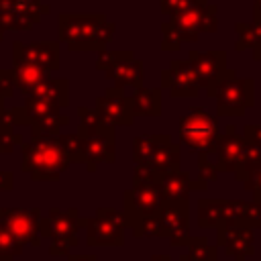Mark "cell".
Segmentation results:
<instances>
[{
  "instance_id": "obj_47",
  "label": "cell",
  "mask_w": 261,
  "mask_h": 261,
  "mask_svg": "<svg viewBox=\"0 0 261 261\" xmlns=\"http://www.w3.org/2000/svg\"><path fill=\"white\" fill-rule=\"evenodd\" d=\"M253 59H255V61H259V63H261V43H259V45H255V47H253Z\"/></svg>"
},
{
  "instance_id": "obj_21",
  "label": "cell",
  "mask_w": 261,
  "mask_h": 261,
  "mask_svg": "<svg viewBox=\"0 0 261 261\" xmlns=\"http://www.w3.org/2000/svg\"><path fill=\"white\" fill-rule=\"evenodd\" d=\"M133 116H159L161 114V88H135L130 96Z\"/></svg>"
},
{
  "instance_id": "obj_19",
  "label": "cell",
  "mask_w": 261,
  "mask_h": 261,
  "mask_svg": "<svg viewBox=\"0 0 261 261\" xmlns=\"http://www.w3.org/2000/svg\"><path fill=\"white\" fill-rule=\"evenodd\" d=\"M104 77L114 82L116 88H141L143 86V80H145V67H143V61L135 57L133 51H124V55L112 63L110 67H106L104 71Z\"/></svg>"
},
{
  "instance_id": "obj_42",
  "label": "cell",
  "mask_w": 261,
  "mask_h": 261,
  "mask_svg": "<svg viewBox=\"0 0 261 261\" xmlns=\"http://www.w3.org/2000/svg\"><path fill=\"white\" fill-rule=\"evenodd\" d=\"M12 188H14V173L0 171V192H10Z\"/></svg>"
},
{
  "instance_id": "obj_22",
  "label": "cell",
  "mask_w": 261,
  "mask_h": 261,
  "mask_svg": "<svg viewBox=\"0 0 261 261\" xmlns=\"http://www.w3.org/2000/svg\"><path fill=\"white\" fill-rule=\"evenodd\" d=\"M29 96L57 104L59 108L69 104V82L61 80V77H47L45 82H41Z\"/></svg>"
},
{
  "instance_id": "obj_12",
  "label": "cell",
  "mask_w": 261,
  "mask_h": 261,
  "mask_svg": "<svg viewBox=\"0 0 261 261\" xmlns=\"http://www.w3.org/2000/svg\"><path fill=\"white\" fill-rule=\"evenodd\" d=\"M80 135V133H77ZM82 137V163L88 171H96L100 163H114L116 159V141L112 126H100L94 133Z\"/></svg>"
},
{
  "instance_id": "obj_16",
  "label": "cell",
  "mask_w": 261,
  "mask_h": 261,
  "mask_svg": "<svg viewBox=\"0 0 261 261\" xmlns=\"http://www.w3.org/2000/svg\"><path fill=\"white\" fill-rule=\"evenodd\" d=\"M12 61L33 63L47 71L59 69V41H35V43H12Z\"/></svg>"
},
{
  "instance_id": "obj_7",
  "label": "cell",
  "mask_w": 261,
  "mask_h": 261,
  "mask_svg": "<svg viewBox=\"0 0 261 261\" xmlns=\"http://www.w3.org/2000/svg\"><path fill=\"white\" fill-rule=\"evenodd\" d=\"M49 220V255L53 257H67L69 251L73 247L80 245L77 232L80 228H84V218L80 216L77 208H69V210H57L51 208L47 214Z\"/></svg>"
},
{
  "instance_id": "obj_1",
  "label": "cell",
  "mask_w": 261,
  "mask_h": 261,
  "mask_svg": "<svg viewBox=\"0 0 261 261\" xmlns=\"http://www.w3.org/2000/svg\"><path fill=\"white\" fill-rule=\"evenodd\" d=\"M218 29V6L208 0H194L188 8L161 22V51H179L186 43H196L202 33Z\"/></svg>"
},
{
  "instance_id": "obj_37",
  "label": "cell",
  "mask_w": 261,
  "mask_h": 261,
  "mask_svg": "<svg viewBox=\"0 0 261 261\" xmlns=\"http://www.w3.org/2000/svg\"><path fill=\"white\" fill-rule=\"evenodd\" d=\"M245 226L249 228H261V202L253 200V202H247V210H245V220H243Z\"/></svg>"
},
{
  "instance_id": "obj_9",
  "label": "cell",
  "mask_w": 261,
  "mask_h": 261,
  "mask_svg": "<svg viewBox=\"0 0 261 261\" xmlns=\"http://www.w3.org/2000/svg\"><path fill=\"white\" fill-rule=\"evenodd\" d=\"M161 237L169 239L171 247H188L190 243V202L163 200L157 210Z\"/></svg>"
},
{
  "instance_id": "obj_33",
  "label": "cell",
  "mask_w": 261,
  "mask_h": 261,
  "mask_svg": "<svg viewBox=\"0 0 261 261\" xmlns=\"http://www.w3.org/2000/svg\"><path fill=\"white\" fill-rule=\"evenodd\" d=\"M57 141L71 163H82V137L77 133H59Z\"/></svg>"
},
{
  "instance_id": "obj_25",
  "label": "cell",
  "mask_w": 261,
  "mask_h": 261,
  "mask_svg": "<svg viewBox=\"0 0 261 261\" xmlns=\"http://www.w3.org/2000/svg\"><path fill=\"white\" fill-rule=\"evenodd\" d=\"M220 222H222V200L200 198V202H198V226L200 228H216Z\"/></svg>"
},
{
  "instance_id": "obj_48",
  "label": "cell",
  "mask_w": 261,
  "mask_h": 261,
  "mask_svg": "<svg viewBox=\"0 0 261 261\" xmlns=\"http://www.w3.org/2000/svg\"><path fill=\"white\" fill-rule=\"evenodd\" d=\"M151 261H171V257L169 255H153Z\"/></svg>"
},
{
  "instance_id": "obj_31",
  "label": "cell",
  "mask_w": 261,
  "mask_h": 261,
  "mask_svg": "<svg viewBox=\"0 0 261 261\" xmlns=\"http://www.w3.org/2000/svg\"><path fill=\"white\" fill-rule=\"evenodd\" d=\"M188 257L192 261H218V249L206 237H192L188 243Z\"/></svg>"
},
{
  "instance_id": "obj_41",
  "label": "cell",
  "mask_w": 261,
  "mask_h": 261,
  "mask_svg": "<svg viewBox=\"0 0 261 261\" xmlns=\"http://www.w3.org/2000/svg\"><path fill=\"white\" fill-rule=\"evenodd\" d=\"M243 139L261 145V124H245L243 126Z\"/></svg>"
},
{
  "instance_id": "obj_39",
  "label": "cell",
  "mask_w": 261,
  "mask_h": 261,
  "mask_svg": "<svg viewBox=\"0 0 261 261\" xmlns=\"http://www.w3.org/2000/svg\"><path fill=\"white\" fill-rule=\"evenodd\" d=\"M194 0H159V8H161V12L163 14H175V12H179V10H184V8H188L190 4H192Z\"/></svg>"
},
{
  "instance_id": "obj_35",
  "label": "cell",
  "mask_w": 261,
  "mask_h": 261,
  "mask_svg": "<svg viewBox=\"0 0 261 261\" xmlns=\"http://www.w3.org/2000/svg\"><path fill=\"white\" fill-rule=\"evenodd\" d=\"M218 167L214 161H210L208 153H198V179L202 181H216L218 179Z\"/></svg>"
},
{
  "instance_id": "obj_20",
  "label": "cell",
  "mask_w": 261,
  "mask_h": 261,
  "mask_svg": "<svg viewBox=\"0 0 261 261\" xmlns=\"http://www.w3.org/2000/svg\"><path fill=\"white\" fill-rule=\"evenodd\" d=\"M8 73L12 77L14 90H18L22 96H29L41 82L51 77V71H47L39 65H33V63H18V61H12Z\"/></svg>"
},
{
  "instance_id": "obj_13",
  "label": "cell",
  "mask_w": 261,
  "mask_h": 261,
  "mask_svg": "<svg viewBox=\"0 0 261 261\" xmlns=\"http://www.w3.org/2000/svg\"><path fill=\"white\" fill-rule=\"evenodd\" d=\"M100 120L106 126H130L135 116L130 112V96L124 94V88H108L102 96L96 98V108Z\"/></svg>"
},
{
  "instance_id": "obj_44",
  "label": "cell",
  "mask_w": 261,
  "mask_h": 261,
  "mask_svg": "<svg viewBox=\"0 0 261 261\" xmlns=\"http://www.w3.org/2000/svg\"><path fill=\"white\" fill-rule=\"evenodd\" d=\"M65 261H98V257L96 255H67V259Z\"/></svg>"
},
{
  "instance_id": "obj_18",
  "label": "cell",
  "mask_w": 261,
  "mask_h": 261,
  "mask_svg": "<svg viewBox=\"0 0 261 261\" xmlns=\"http://www.w3.org/2000/svg\"><path fill=\"white\" fill-rule=\"evenodd\" d=\"M157 184L165 200H184L190 202L192 192H206L208 184L202 179H192L188 171H157Z\"/></svg>"
},
{
  "instance_id": "obj_36",
  "label": "cell",
  "mask_w": 261,
  "mask_h": 261,
  "mask_svg": "<svg viewBox=\"0 0 261 261\" xmlns=\"http://www.w3.org/2000/svg\"><path fill=\"white\" fill-rule=\"evenodd\" d=\"M22 143H24L22 135L16 133L14 128L0 133V155H8V153H12L14 147H20Z\"/></svg>"
},
{
  "instance_id": "obj_26",
  "label": "cell",
  "mask_w": 261,
  "mask_h": 261,
  "mask_svg": "<svg viewBox=\"0 0 261 261\" xmlns=\"http://www.w3.org/2000/svg\"><path fill=\"white\" fill-rule=\"evenodd\" d=\"M159 141H161V135H139V137H135L133 139V161H135V165L149 167Z\"/></svg>"
},
{
  "instance_id": "obj_2",
  "label": "cell",
  "mask_w": 261,
  "mask_h": 261,
  "mask_svg": "<svg viewBox=\"0 0 261 261\" xmlns=\"http://www.w3.org/2000/svg\"><path fill=\"white\" fill-rule=\"evenodd\" d=\"M116 24L106 20L104 14H59L57 41L69 51H104L112 41Z\"/></svg>"
},
{
  "instance_id": "obj_43",
  "label": "cell",
  "mask_w": 261,
  "mask_h": 261,
  "mask_svg": "<svg viewBox=\"0 0 261 261\" xmlns=\"http://www.w3.org/2000/svg\"><path fill=\"white\" fill-rule=\"evenodd\" d=\"M10 128H14V126H12V122H10L8 110L4 108V100H0V133L10 130Z\"/></svg>"
},
{
  "instance_id": "obj_14",
  "label": "cell",
  "mask_w": 261,
  "mask_h": 261,
  "mask_svg": "<svg viewBox=\"0 0 261 261\" xmlns=\"http://www.w3.org/2000/svg\"><path fill=\"white\" fill-rule=\"evenodd\" d=\"M216 245L234 261H247L255 255V230L241 224L220 222L216 226Z\"/></svg>"
},
{
  "instance_id": "obj_38",
  "label": "cell",
  "mask_w": 261,
  "mask_h": 261,
  "mask_svg": "<svg viewBox=\"0 0 261 261\" xmlns=\"http://www.w3.org/2000/svg\"><path fill=\"white\" fill-rule=\"evenodd\" d=\"M241 184L245 186V190L253 192V196H255L257 202H261V165L257 169H253Z\"/></svg>"
},
{
  "instance_id": "obj_17",
  "label": "cell",
  "mask_w": 261,
  "mask_h": 261,
  "mask_svg": "<svg viewBox=\"0 0 261 261\" xmlns=\"http://www.w3.org/2000/svg\"><path fill=\"white\" fill-rule=\"evenodd\" d=\"M243 135L237 133V128L232 124H226L224 130L220 133L216 145H214V153L216 155V167L218 171H226V173H239L241 169V159H243Z\"/></svg>"
},
{
  "instance_id": "obj_29",
  "label": "cell",
  "mask_w": 261,
  "mask_h": 261,
  "mask_svg": "<svg viewBox=\"0 0 261 261\" xmlns=\"http://www.w3.org/2000/svg\"><path fill=\"white\" fill-rule=\"evenodd\" d=\"M24 114H27V120H29V126L45 116H51V114H59V106L57 104H51V102H45V100H39V98H33V96H27L24 100Z\"/></svg>"
},
{
  "instance_id": "obj_23",
  "label": "cell",
  "mask_w": 261,
  "mask_h": 261,
  "mask_svg": "<svg viewBox=\"0 0 261 261\" xmlns=\"http://www.w3.org/2000/svg\"><path fill=\"white\" fill-rule=\"evenodd\" d=\"M149 167L159 173L179 169V145H175L169 135H161V141L155 149V155H153Z\"/></svg>"
},
{
  "instance_id": "obj_34",
  "label": "cell",
  "mask_w": 261,
  "mask_h": 261,
  "mask_svg": "<svg viewBox=\"0 0 261 261\" xmlns=\"http://www.w3.org/2000/svg\"><path fill=\"white\" fill-rule=\"evenodd\" d=\"M77 116H80V126H77L80 135H88V133H94L100 126H104V122L100 120L98 112L88 108V106H77Z\"/></svg>"
},
{
  "instance_id": "obj_32",
  "label": "cell",
  "mask_w": 261,
  "mask_h": 261,
  "mask_svg": "<svg viewBox=\"0 0 261 261\" xmlns=\"http://www.w3.org/2000/svg\"><path fill=\"white\" fill-rule=\"evenodd\" d=\"M24 245H20L2 224H0V261H14L18 255H22Z\"/></svg>"
},
{
  "instance_id": "obj_4",
  "label": "cell",
  "mask_w": 261,
  "mask_h": 261,
  "mask_svg": "<svg viewBox=\"0 0 261 261\" xmlns=\"http://www.w3.org/2000/svg\"><path fill=\"white\" fill-rule=\"evenodd\" d=\"M179 143L188 147L192 153H214V145L220 137L218 122L212 114L206 112L202 106H192L177 124Z\"/></svg>"
},
{
  "instance_id": "obj_28",
  "label": "cell",
  "mask_w": 261,
  "mask_h": 261,
  "mask_svg": "<svg viewBox=\"0 0 261 261\" xmlns=\"http://www.w3.org/2000/svg\"><path fill=\"white\" fill-rule=\"evenodd\" d=\"M67 124H69V118L67 116H63V114H51V116H45V118L33 122L29 128H31V137H41V135L55 137Z\"/></svg>"
},
{
  "instance_id": "obj_50",
  "label": "cell",
  "mask_w": 261,
  "mask_h": 261,
  "mask_svg": "<svg viewBox=\"0 0 261 261\" xmlns=\"http://www.w3.org/2000/svg\"><path fill=\"white\" fill-rule=\"evenodd\" d=\"M4 33H6V31H4V29H2V27H0V41H2V39H4Z\"/></svg>"
},
{
  "instance_id": "obj_15",
  "label": "cell",
  "mask_w": 261,
  "mask_h": 261,
  "mask_svg": "<svg viewBox=\"0 0 261 261\" xmlns=\"http://www.w3.org/2000/svg\"><path fill=\"white\" fill-rule=\"evenodd\" d=\"M161 90H167L175 98H196L202 92L188 59H173L161 69Z\"/></svg>"
},
{
  "instance_id": "obj_3",
  "label": "cell",
  "mask_w": 261,
  "mask_h": 261,
  "mask_svg": "<svg viewBox=\"0 0 261 261\" xmlns=\"http://www.w3.org/2000/svg\"><path fill=\"white\" fill-rule=\"evenodd\" d=\"M69 159L55 137H31L22 143V163L20 169L29 173L33 181H57L59 175L69 167Z\"/></svg>"
},
{
  "instance_id": "obj_27",
  "label": "cell",
  "mask_w": 261,
  "mask_h": 261,
  "mask_svg": "<svg viewBox=\"0 0 261 261\" xmlns=\"http://www.w3.org/2000/svg\"><path fill=\"white\" fill-rule=\"evenodd\" d=\"M237 41H234V51H245L261 43V20L253 22H237L234 24Z\"/></svg>"
},
{
  "instance_id": "obj_45",
  "label": "cell",
  "mask_w": 261,
  "mask_h": 261,
  "mask_svg": "<svg viewBox=\"0 0 261 261\" xmlns=\"http://www.w3.org/2000/svg\"><path fill=\"white\" fill-rule=\"evenodd\" d=\"M41 237L49 239V220H47V216H41Z\"/></svg>"
},
{
  "instance_id": "obj_24",
  "label": "cell",
  "mask_w": 261,
  "mask_h": 261,
  "mask_svg": "<svg viewBox=\"0 0 261 261\" xmlns=\"http://www.w3.org/2000/svg\"><path fill=\"white\" fill-rule=\"evenodd\" d=\"M0 4H6L10 8H14L18 14H22L33 27L41 22V18L45 14L51 12V6L41 2V0H0Z\"/></svg>"
},
{
  "instance_id": "obj_49",
  "label": "cell",
  "mask_w": 261,
  "mask_h": 261,
  "mask_svg": "<svg viewBox=\"0 0 261 261\" xmlns=\"http://www.w3.org/2000/svg\"><path fill=\"white\" fill-rule=\"evenodd\" d=\"M177 261H192V259H190V257H188V253H184V255H181V257H179V259H177Z\"/></svg>"
},
{
  "instance_id": "obj_5",
  "label": "cell",
  "mask_w": 261,
  "mask_h": 261,
  "mask_svg": "<svg viewBox=\"0 0 261 261\" xmlns=\"http://www.w3.org/2000/svg\"><path fill=\"white\" fill-rule=\"evenodd\" d=\"M212 98L216 100L218 116H245L247 108L255 104V82L249 77H237V73L228 67Z\"/></svg>"
},
{
  "instance_id": "obj_10",
  "label": "cell",
  "mask_w": 261,
  "mask_h": 261,
  "mask_svg": "<svg viewBox=\"0 0 261 261\" xmlns=\"http://www.w3.org/2000/svg\"><path fill=\"white\" fill-rule=\"evenodd\" d=\"M0 224L20 243L41 245V210L37 208H0Z\"/></svg>"
},
{
  "instance_id": "obj_40",
  "label": "cell",
  "mask_w": 261,
  "mask_h": 261,
  "mask_svg": "<svg viewBox=\"0 0 261 261\" xmlns=\"http://www.w3.org/2000/svg\"><path fill=\"white\" fill-rule=\"evenodd\" d=\"M14 94V84L8 73V69H0V100L10 98Z\"/></svg>"
},
{
  "instance_id": "obj_8",
  "label": "cell",
  "mask_w": 261,
  "mask_h": 261,
  "mask_svg": "<svg viewBox=\"0 0 261 261\" xmlns=\"http://www.w3.org/2000/svg\"><path fill=\"white\" fill-rule=\"evenodd\" d=\"M163 194L157 181L153 184H141V186H133L128 190H124L122 194V216L126 226L130 228V232L139 226L141 220H145L147 216L155 214L159 210V206L163 204Z\"/></svg>"
},
{
  "instance_id": "obj_6",
  "label": "cell",
  "mask_w": 261,
  "mask_h": 261,
  "mask_svg": "<svg viewBox=\"0 0 261 261\" xmlns=\"http://www.w3.org/2000/svg\"><path fill=\"white\" fill-rule=\"evenodd\" d=\"M88 247H122L124 245V216L114 208H98L92 218H84Z\"/></svg>"
},
{
  "instance_id": "obj_46",
  "label": "cell",
  "mask_w": 261,
  "mask_h": 261,
  "mask_svg": "<svg viewBox=\"0 0 261 261\" xmlns=\"http://www.w3.org/2000/svg\"><path fill=\"white\" fill-rule=\"evenodd\" d=\"M253 20H261V0H253Z\"/></svg>"
},
{
  "instance_id": "obj_30",
  "label": "cell",
  "mask_w": 261,
  "mask_h": 261,
  "mask_svg": "<svg viewBox=\"0 0 261 261\" xmlns=\"http://www.w3.org/2000/svg\"><path fill=\"white\" fill-rule=\"evenodd\" d=\"M261 165V145L245 141L243 143V159H241V169L234 175L239 181H243L253 169H257Z\"/></svg>"
},
{
  "instance_id": "obj_11",
  "label": "cell",
  "mask_w": 261,
  "mask_h": 261,
  "mask_svg": "<svg viewBox=\"0 0 261 261\" xmlns=\"http://www.w3.org/2000/svg\"><path fill=\"white\" fill-rule=\"evenodd\" d=\"M188 61L198 77L200 88L206 92L208 98H212L216 86L226 75V53L224 51H190Z\"/></svg>"
}]
</instances>
